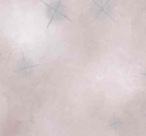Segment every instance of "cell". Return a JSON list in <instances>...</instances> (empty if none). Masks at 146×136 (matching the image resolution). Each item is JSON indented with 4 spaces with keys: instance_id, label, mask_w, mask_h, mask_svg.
<instances>
[{
    "instance_id": "cell-1",
    "label": "cell",
    "mask_w": 146,
    "mask_h": 136,
    "mask_svg": "<svg viewBox=\"0 0 146 136\" xmlns=\"http://www.w3.org/2000/svg\"><path fill=\"white\" fill-rule=\"evenodd\" d=\"M37 65H38V64H33V63L31 61L26 60L24 55H23L21 66H19V70L17 72H21V74H24L26 77H27L28 74L31 73V70Z\"/></svg>"
}]
</instances>
